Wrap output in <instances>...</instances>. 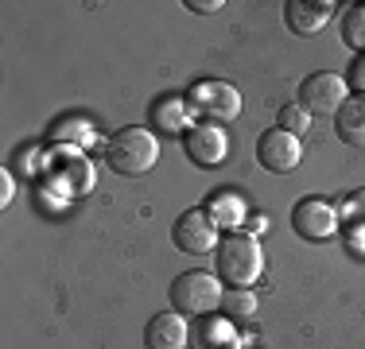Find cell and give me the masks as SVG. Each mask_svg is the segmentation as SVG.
<instances>
[{
	"label": "cell",
	"instance_id": "9",
	"mask_svg": "<svg viewBox=\"0 0 365 349\" xmlns=\"http://www.w3.org/2000/svg\"><path fill=\"white\" fill-rule=\"evenodd\" d=\"M182 152H187V160L195 163V167L218 171L225 163V155H230V140H225V132L218 125H195L182 136Z\"/></svg>",
	"mask_w": 365,
	"mask_h": 349
},
{
	"label": "cell",
	"instance_id": "6",
	"mask_svg": "<svg viewBox=\"0 0 365 349\" xmlns=\"http://www.w3.org/2000/svg\"><path fill=\"white\" fill-rule=\"evenodd\" d=\"M218 225H214V217L206 214L202 206L195 209H182V214L175 217V225H171V241L179 244L182 252H190V256H202V252L218 249Z\"/></svg>",
	"mask_w": 365,
	"mask_h": 349
},
{
	"label": "cell",
	"instance_id": "17",
	"mask_svg": "<svg viewBox=\"0 0 365 349\" xmlns=\"http://www.w3.org/2000/svg\"><path fill=\"white\" fill-rule=\"evenodd\" d=\"M222 314L230 322H245L257 314V295L249 291V287H230V291L222 295Z\"/></svg>",
	"mask_w": 365,
	"mask_h": 349
},
{
	"label": "cell",
	"instance_id": "12",
	"mask_svg": "<svg viewBox=\"0 0 365 349\" xmlns=\"http://www.w3.org/2000/svg\"><path fill=\"white\" fill-rule=\"evenodd\" d=\"M334 16V4L330 0H319V4H303V0H288L284 4V20L295 35H315L327 28V20Z\"/></svg>",
	"mask_w": 365,
	"mask_h": 349
},
{
	"label": "cell",
	"instance_id": "7",
	"mask_svg": "<svg viewBox=\"0 0 365 349\" xmlns=\"http://www.w3.org/2000/svg\"><path fill=\"white\" fill-rule=\"evenodd\" d=\"M292 225H295V233L307 237V241H330L342 229V214H338V206L327 202V198H303V202H295V209H292Z\"/></svg>",
	"mask_w": 365,
	"mask_h": 349
},
{
	"label": "cell",
	"instance_id": "10",
	"mask_svg": "<svg viewBox=\"0 0 365 349\" xmlns=\"http://www.w3.org/2000/svg\"><path fill=\"white\" fill-rule=\"evenodd\" d=\"M299 160H303L299 136L284 132V128H268V132L257 140V163H260L264 171L288 174V171L299 167Z\"/></svg>",
	"mask_w": 365,
	"mask_h": 349
},
{
	"label": "cell",
	"instance_id": "21",
	"mask_svg": "<svg viewBox=\"0 0 365 349\" xmlns=\"http://www.w3.org/2000/svg\"><path fill=\"white\" fill-rule=\"evenodd\" d=\"M58 136H63V140H74V144H90L93 125H90V120H66V125H58Z\"/></svg>",
	"mask_w": 365,
	"mask_h": 349
},
{
	"label": "cell",
	"instance_id": "5",
	"mask_svg": "<svg viewBox=\"0 0 365 349\" xmlns=\"http://www.w3.org/2000/svg\"><path fill=\"white\" fill-rule=\"evenodd\" d=\"M47 179L51 187H58L63 198H82L93 187V163L82 155V147H58L55 155H47Z\"/></svg>",
	"mask_w": 365,
	"mask_h": 349
},
{
	"label": "cell",
	"instance_id": "13",
	"mask_svg": "<svg viewBox=\"0 0 365 349\" xmlns=\"http://www.w3.org/2000/svg\"><path fill=\"white\" fill-rule=\"evenodd\" d=\"M187 98H160L152 105V113H148V125H152V132H163V136H187Z\"/></svg>",
	"mask_w": 365,
	"mask_h": 349
},
{
	"label": "cell",
	"instance_id": "22",
	"mask_svg": "<svg viewBox=\"0 0 365 349\" xmlns=\"http://www.w3.org/2000/svg\"><path fill=\"white\" fill-rule=\"evenodd\" d=\"M350 85H354L358 93H365V55L354 58V66H350Z\"/></svg>",
	"mask_w": 365,
	"mask_h": 349
},
{
	"label": "cell",
	"instance_id": "4",
	"mask_svg": "<svg viewBox=\"0 0 365 349\" xmlns=\"http://www.w3.org/2000/svg\"><path fill=\"white\" fill-rule=\"evenodd\" d=\"M187 109L190 117H198L202 125H230V120L241 117V93L233 90L230 82H198L195 90L187 93Z\"/></svg>",
	"mask_w": 365,
	"mask_h": 349
},
{
	"label": "cell",
	"instance_id": "19",
	"mask_svg": "<svg viewBox=\"0 0 365 349\" xmlns=\"http://www.w3.org/2000/svg\"><path fill=\"white\" fill-rule=\"evenodd\" d=\"M280 128L292 132V136H303L311 128V113L303 109V105H284L280 109Z\"/></svg>",
	"mask_w": 365,
	"mask_h": 349
},
{
	"label": "cell",
	"instance_id": "23",
	"mask_svg": "<svg viewBox=\"0 0 365 349\" xmlns=\"http://www.w3.org/2000/svg\"><path fill=\"white\" fill-rule=\"evenodd\" d=\"M16 198V182H12V171H0V206H8Z\"/></svg>",
	"mask_w": 365,
	"mask_h": 349
},
{
	"label": "cell",
	"instance_id": "11",
	"mask_svg": "<svg viewBox=\"0 0 365 349\" xmlns=\"http://www.w3.org/2000/svg\"><path fill=\"white\" fill-rule=\"evenodd\" d=\"M187 342H190V330L179 311H163L155 318H148V326H144L148 349H187Z\"/></svg>",
	"mask_w": 365,
	"mask_h": 349
},
{
	"label": "cell",
	"instance_id": "16",
	"mask_svg": "<svg viewBox=\"0 0 365 349\" xmlns=\"http://www.w3.org/2000/svg\"><path fill=\"white\" fill-rule=\"evenodd\" d=\"M195 349H237V334H233L230 318H206L195 330Z\"/></svg>",
	"mask_w": 365,
	"mask_h": 349
},
{
	"label": "cell",
	"instance_id": "8",
	"mask_svg": "<svg viewBox=\"0 0 365 349\" xmlns=\"http://www.w3.org/2000/svg\"><path fill=\"white\" fill-rule=\"evenodd\" d=\"M346 78L330 74V70H319V74H307L299 85V105L307 113H319V117H334L346 105Z\"/></svg>",
	"mask_w": 365,
	"mask_h": 349
},
{
	"label": "cell",
	"instance_id": "15",
	"mask_svg": "<svg viewBox=\"0 0 365 349\" xmlns=\"http://www.w3.org/2000/svg\"><path fill=\"white\" fill-rule=\"evenodd\" d=\"M334 128H338V140H342V144L365 147V93L346 98V105L334 113Z\"/></svg>",
	"mask_w": 365,
	"mask_h": 349
},
{
	"label": "cell",
	"instance_id": "20",
	"mask_svg": "<svg viewBox=\"0 0 365 349\" xmlns=\"http://www.w3.org/2000/svg\"><path fill=\"white\" fill-rule=\"evenodd\" d=\"M338 214H342V222L350 225V229H365V190H354V194L338 206Z\"/></svg>",
	"mask_w": 365,
	"mask_h": 349
},
{
	"label": "cell",
	"instance_id": "2",
	"mask_svg": "<svg viewBox=\"0 0 365 349\" xmlns=\"http://www.w3.org/2000/svg\"><path fill=\"white\" fill-rule=\"evenodd\" d=\"M106 163L117 174H128V179H140L160 163V140L148 128H120L106 140Z\"/></svg>",
	"mask_w": 365,
	"mask_h": 349
},
{
	"label": "cell",
	"instance_id": "1",
	"mask_svg": "<svg viewBox=\"0 0 365 349\" xmlns=\"http://www.w3.org/2000/svg\"><path fill=\"white\" fill-rule=\"evenodd\" d=\"M264 268V252L253 233H225L218 244V256H214V276L225 287H253Z\"/></svg>",
	"mask_w": 365,
	"mask_h": 349
},
{
	"label": "cell",
	"instance_id": "18",
	"mask_svg": "<svg viewBox=\"0 0 365 349\" xmlns=\"http://www.w3.org/2000/svg\"><path fill=\"white\" fill-rule=\"evenodd\" d=\"M342 39L350 43L358 55H365V4H354L342 16Z\"/></svg>",
	"mask_w": 365,
	"mask_h": 349
},
{
	"label": "cell",
	"instance_id": "24",
	"mask_svg": "<svg viewBox=\"0 0 365 349\" xmlns=\"http://www.w3.org/2000/svg\"><path fill=\"white\" fill-rule=\"evenodd\" d=\"M187 8L198 12V16H210V12H218V8H225V4L222 0H187Z\"/></svg>",
	"mask_w": 365,
	"mask_h": 349
},
{
	"label": "cell",
	"instance_id": "3",
	"mask_svg": "<svg viewBox=\"0 0 365 349\" xmlns=\"http://www.w3.org/2000/svg\"><path fill=\"white\" fill-rule=\"evenodd\" d=\"M171 307H175L182 318H198V314H210L222 307V279L214 272H202V268H195V272H182L175 276V283H171Z\"/></svg>",
	"mask_w": 365,
	"mask_h": 349
},
{
	"label": "cell",
	"instance_id": "14",
	"mask_svg": "<svg viewBox=\"0 0 365 349\" xmlns=\"http://www.w3.org/2000/svg\"><path fill=\"white\" fill-rule=\"evenodd\" d=\"M202 209L214 217L218 229L241 233V222H245V198H241L237 190H218V194H210V202H206Z\"/></svg>",
	"mask_w": 365,
	"mask_h": 349
}]
</instances>
